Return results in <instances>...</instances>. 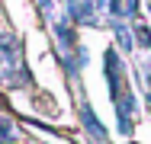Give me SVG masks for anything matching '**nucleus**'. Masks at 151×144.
Returning a JSON list of instances; mask_svg holds the SVG:
<instances>
[{
  "instance_id": "obj_3",
  "label": "nucleus",
  "mask_w": 151,
  "mask_h": 144,
  "mask_svg": "<svg viewBox=\"0 0 151 144\" xmlns=\"http://www.w3.org/2000/svg\"><path fill=\"white\" fill-rule=\"evenodd\" d=\"M132 32H135L138 45H145V48H151V32H148V26H142V23H138V26L132 29Z\"/></svg>"
},
{
  "instance_id": "obj_2",
  "label": "nucleus",
  "mask_w": 151,
  "mask_h": 144,
  "mask_svg": "<svg viewBox=\"0 0 151 144\" xmlns=\"http://www.w3.org/2000/svg\"><path fill=\"white\" fill-rule=\"evenodd\" d=\"M116 38L122 42V48L125 51H132L135 45H132V35H129V26H122V23H116Z\"/></svg>"
},
{
  "instance_id": "obj_1",
  "label": "nucleus",
  "mask_w": 151,
  "mask_h": 144,
  "mask_svg": "<svg viewBox=\"0 0 151 144\" xmlns=\"http://www.w3.org/2000/svg\"><path fill=\"white\" fill-rule=\"evenodd\" d=\"M19 141V131L13 122H0V144H16Z\"/></svg>"
}]
</instances>
